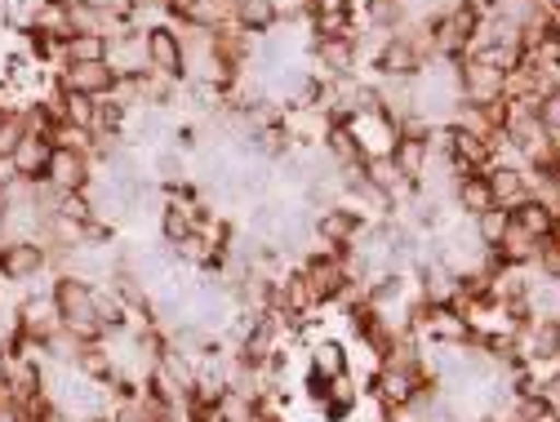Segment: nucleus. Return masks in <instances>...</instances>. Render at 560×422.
Listing matches in <instances>:
<instances>
[{
  "mask_svg": "<svg viewBox=\"0 0 560 422\" xmlns=\"http://www.w3.org/2000/svg\"><path fill=\"white\" fill-rule=\"evenodd\" d=\"M428 156H432L428 138H409V133H396L392 161H396V169H400V178H405V183H413V187H418V178H423V169H428Z\"/></svg>",
  "mask_w": 560,
  "mask_h": 422,
  "instance_id": "nucleus-16",
  "label": "nucleus"
},
{
  "mask_svg": "<svg viewBox=\"0 0 560 422\" xmlns=\"http://www.w3.org/2000/svg\"><path fill=\"white\" fill-rule=\"evenodd\" d=\"M538 125L551 133V143H560V90H551V94L538 103Z\"/></svg>",
  "mask_w": 560,
  "mask_h": 422,
  "instance_id": "nucleus-24",
  "label": "nucleus"
},
{
  "mask_svg": "<svg viewBox=\"0 0 560 422\" xmlns=\"http://www.w3.org/2000/svg\"><path fill=\"white\" fill-rule=\"evenodd\" d=\"M512 223H516V227H525L534 241H547V236H551L556 214H551V209H547L542 200H534V196H529L521 209H512Z\"/></svg>",
  "mask_w": 560,
  "mask_h": 422,
  "instance_id": "nucleus-19",
  "label": "nucleus"
},
{
  "mask_svg": "<svg viewBox=\"0 0 560 422\" xmlns=\"http://www.w3.org/2000/svg\"><path fill=\"white\" fill-rule=\"evenodd\" d=\"M370 67H378V81H413L428 67V58L418 54L405 36H387V45L378 49V58Z\"/></svg>",
  "mask_w": 560,
  "mask_h": 422,
  "instance_id": "nucleus-13",
  "label": "nucleus"
},
{
  "mask_svg": "<svg viewBox=\"0 0 560 422\" xmlns=\"http://www.w3.org/2000/svg\"><path fill=\"white\" fill-rule=\"evenodd\" d=\"M148 72H156L165 81H183V40H178V27H170V23L148 27Z\"/></svg>",
  "mask_w": 560,
  "mask_h": 422,
  "instance_id": "nucleus-11",
  "label": "nucleus"
},
{
  "mask_svg": "<svg viewBox=\"0 0 560 422\" xmlns=\"http://www.w3.org/2000/svg\"><path fill=\"white\" fill-rule=\"evenodd\" d=\"M54 303H58V316H62V329L77 333L81 342H98L103 338V325L94 316V285L77 276H58L54 280Z\"/></svg>",
  "mask_w": 560,
  "mask_h": 422,
  "instance_id": "nucleus-1",
  "label": "nucleus"
},
{
  "mask_svg": "<svg viewBox=\"0 0 560 422\" xmlns=\"http://www.w3.org/2000/svg\"><path fill=\"white\" fill-rule=\"evenodd\" d=\"M54 85L62 94H81V98H107L116 77H112V67L107 58L103 62H62L58 72H54Z\"/></svg>",
  "mask_w": 560,
  "mask_h": 422,
  "instance_id": "nucleus-5",
  "label": "nucleus"
},
{
  "mask_svg": "<svg viewBox=\"0 0 560 422\" xmlns=\"http://www.w3.org/2000/svg\"><path fill=\"white\" fill-rule=\"evenodd\" d=\"M307 62L320 81H342V77H357L361 72V49L357 36H334V40H312Z\"/></svg>",
  "mask_w": 560,
  "mask_h": 422,
  "instance_id": "nucleus-2",
  "label": "nucleus"
},
{
  "mask_svg": "<svg viewBox=\"0 0 560 422\" xmlns=\"http://www.w3.org/2000/svg\"><path fill=\"white\" fill-rule=\"evenodd\" d=\"M508 223H512V214L494 204V209H485V214H476V219H471V232H476V241H480L485 249H494V245L503 241Z\"/></svg>",
  "mask_w": 560,
  "mask_h": 422,
  "instance_id": "nucleus-22",
  "label": "nucleus"
},
{
  "mask_svg": "<svg viewBox=\"0 0 560 422\" xmlns=\"http://www.w3.org/2000/svg\"><path fill=\"white\" fill-rule=\"evenodd\" d=\"M107 67L116 81H133V77H148V32L125 27L107 40Z\"/></svg>",
  "mask_w": 560,
  "mask_h": 422,
  "instance_id": "nucleus-6",
  "label": "nucleus"
},
{
  "mask_svg": "<svg viewBox=\"0 0 560 422\" xmlns=\"http://www.w3.org/2000/svg\"><path fill=\"white\" fill-rule=\"evenodd\" d=\"M214 413H219V422H258V400L245 396L241 387H223Z\"/></svg>",
  "mask_w": 560,
  "mask_h": 422,
  "instance_id": "nucleus-20",
  "label": "nucleus"
},
{
  "mask_svg": "<svg viewBox=\"0 0 560 422\" xmlns=\"http://www.w3.org/2000/svg\"><path fill=\"white\" fill-rule=\"evenodd\" d=\"M85 422H116L112 413H94V418H85Z\"/></svg>",
  "mask_w": 560,
  "mask_h": 422,
  "instance_id": "nucleus-26",
  "label": "nucleus"
},
{
  "mask_svg": "<svg viewBox=\"0 0 560 422\" xmlns=\"http://www.w3.org/2000/svg\"><path fill=\"white\" fill-rule=\"evenodd\" d=\"M556 329H560V320H556Z\"/></svg>",
  "mask_w": 560,
  "mask_h": 422,
  "instance_id": "nucleus-27",
  "label": "nucleus"
},
{
  "mask_svg": "<svg viewBox=\"0 0 560 422\" xmlns=\"http://www.w3.org/2000/svg\"><path fill=\"white\" fill-rule=\"evenodd\" d=\"M40 183H49L54 191H90V183H94V156H90V152H67V148H58V152L49 156V169H45Z\"/></svg>",
  "mask_w": 560,
  "mask_h": 422,
  "instance_id": "nucleus-9",
  "label": "nucleus"
},
{
  "mask_svg": "<svg viewBox=\"0 0 560 422\" xmlns=\"http://www.w3.org/2000/svg\"><path fill=\"white\" fill-rule=\"evenodd\" d=\"M58 329H62V316H58V303H54V285H49V294H32V285H27V298L19 303V333H27L36 342H49Z\"/></svg>",
  "mask_w": 560,
  "mask_h": 422,
  "instance_id": "nucleus-12",
  "label": "nucleus"
},
{
  "mask_svg": "<svg viewBox=\"0 0 560 422\" xmlns=\"http://www.w3.org/2000/svg\"><path fill=\"white\" fill-rule=\"evenodd\" d=\"M454 209H458L463 219H476V214H485V209H494V191H489V183H485V169L458 178V187H454Z\"/></svg>",
  "mask_w": 560,
  "mask_h": 422,
  "instance_id": "nucleus-17",
  "label": "nucleus"
},
{
  "mask_svg": "<svg viewBox=\"0 0 560 422\" xmlns=\"http://www.w3.org/2000/svg\"><path fill=\"white\" fill-rule=\"evenodd\" d=\"M49 156H54V148H49V138L45 133H23L19 138V148H14V169H19V178H27V183H40L45 178V169H49Z\"/></svg>",
  "mask_w": 560,
  "mask_h": 422,
  "instance_id": "nucleus-15",
  "label": "nucleus"
},
{
  "mask_svg": "<svg viewBox=\"0 0 560 422\" xmlns=\"http://www.w3.org/2000/svg\"><path fill=\"white\" fill-rule=\"evenodd\" d=\"M547 174H551V178H556V183H560V143H556V148H551V165H547Z\"/></svg>",
  "mask_w": 560,
  "mask_h": 422,
  "instance_id": "nucleus-25",
  "label": "nucleus"
},
{
  "mask_svg": "<svg viewBox=\"0 0 560 422\" xmlns=\"http://www.w3.org/2000/svg\"><path fill=\"white\" fill-rule=\"evenodd\" d=\"M107 58V40L94 32H77L62 40V62H103Z\"/></svg>",
  "mask_w": 560,
  "mask_h": 422,
  "instance_id": "nucleus-21",
  "label": "nucleus"
},
{
  "mask_svg": "<svg viewBox=\"0 0 560 422\" xmlns=\"http://www.w3.org/2000/svg\"><path fill=\"white\" fill-rule=\"evenodd\" d=\"M303 271L312 280V294H316L320 307H334L342 298V290L352 285V280H347L342 258H303Z\"/></svg>",
  "mask_w": 560,
  "mask_h": 422,
  "instance_id": "nucleus-14",
  "label": "nucleus"
},
{
  "mask_svg": "<svg viewBox=\"0 0 560 422\" xmlns=\"http://www.w3.org/2000/svg\"><path fill=\"white\" fill-rule=\"evenodd\" d=\"M232 19L249 32V36H267L280 27V10H276V0H236L232 5Z\"/></svg>",
  "mask_w": 560,
  "mask_h": 422,
  "instance_id": "nucleus-18",
  "label": "nucleus"
},
{
  "mask_svg": "<svg viewBox=\"0 0 560 422\" xmlns=\"http://www.w3.org/2000/svg\"><path fill=\"white\" fill-rule=\"evenodd\" d=\"M534 271L542 280H551V285H560V245L551 241H538V254H534Z\"/></svg>",
  "mask_w": 560,
  "mask_h": 422,
  "instance_id": "nucleus-23",
  "label": "nucleus"
},
{
  "mask_svg": "<svg viewBox=\"0 0 560 422\" xmlns=\"http://www.w3.org/2000/svg\"><path fill=\"white\" fill-rule=\"evenodd\" d=\"M485 183H489V191H494V204L499 209H521L529 196H534V187H529V169L525 165H512V161H494L485 169Z\"/></svg>",
  "mask_w": 560,
  "mask_h": 422,
  "instance_id": "nucleus-10",
  "label": "nucleus"
},
{
  "mask_svg": "<svg viewBox=\"0 0 560 422\" xmlns=\"http://www.w3.org/2000/svg\"><path fill=\"white\" fill-rule=\"evenodd\" d=\"M303 351H307V374H316L325 383L352 374V342H347L342 333H320Z\"/></svg>",
  "mask_w": 560,
  "mask_h": 422,
  "instance_id": "nucleus-7",
  "label": "nucleus"
},
{
  "mask_svg": "<svg viewBox=\"0 0 560 422\" xmlns=\"http://www.w3.org/2000/svg\"><path fill=\"white\" fill-rule=\"evenodd\" d=\"M361 232H365V219L357 214V209H347V204H320L312 214V236H320V241H329L338 249H352Z\"/></svg>",
  "mask_w": 560,
  "mask_h": 422,
  "instance_id": "nucleus-8",
  "label": "nucleus"
},
{
  "mask_svg": "<svg viewBox=\"0 0 560 422\" xmlns=\"http://www.w3.org/2000/svg\"><path fill=\"white\" fill-rule=\"evenodd\" d=\"M49 271V254L36 241H5L0 245V280L5 285H32Z\"/></svg>",
  "mask_w": 560,
  "mask_h": 422,
  "instance_id": "nucleus-4",
  "label": "nucleus"
},
{
  "mask_svg": "<svg viewBox=\"0 0 560 422\" xmlns=\"http://www.w3.org/2000/svg\"><path fill=\"white\" fill-rule=\"evenodd\" d=\"M458 94H463V103H476V107L499 103L508 94V72L480 62V58H463L458 62Z\"/></svg>",
  "mask_w": 560,
  "mask_h": 422,
  "instance_id": "nucleus-3",
  "label": "nucleus"
}]
</instances>
